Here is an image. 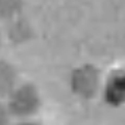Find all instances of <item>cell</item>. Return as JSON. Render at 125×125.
<instances>
[{"mask_svg":"<svg viewBox=\"0 0 125 125\" xmlns=\"http://www.w3.org/2000/svg\"><path fill=\"white\" fill-rule=\"evenodd\" d=\"M4 103L12 121L39 117L43 106V95L35 82L22 79L4 99Z\"/></svg>","mask_w":125,"mask_h":125,"instance_id":"1","label":"cell"},{"mask_svg":"<svg viewBox=\"0 0 125 125\" xmlns=\"http://www.w3.org/2000/svg\"><path fill=\"white\" fill-rule=\"evenodd\" d=\"M22 3L17 1H0V23L12 21L19 17Z\"/></svg>","mask_w":125,"mask_h":125,"instance_id":"5","label":"cell"},{"mask_svg":"<svg viewBox=\"0 0 125 125\" xmlns=\"http://www.w3.org/2000/svg\"><path fill=\"white\" fill-rule=\"evenodd\" d=\"M11 125H45L39 117H32V119L24 120H13Z\"/></svg>","mask_w":125,"mask_h":125,"instance_id":"7","label":"cell"},{"mask_svg":"<svg viewBox=\"0 0 125 125\" xmlns=\"http://www.w3.org/2000/svg\"><path fill=\"white\" fill-rule=\"evenodd\" d=\"M3 40H4V36H3L1 28H0V51H1V47H2V45H3Z\"/></svg>","mask_w":125,"mask_h":125,"instance_id":"8","label":"cell"},{"mask_svg":"<svg viewBox=\"0 0 125 125\" xmlns=\"http://www.w3.org/2000/svg\"><path fill=\"white\" fill-rule=\"evenodd\" d=\"M100 97L108 105H125V65H116L104 73Z\"/></svg>","mask_w":125,"mask_h":125,"instance_id":"3","label":"cell"},{"mask_svg":"<svg viewBox=\"0 0 125 125\" xmlns=\"http://www.w3.org/2000/svg\"><path fill=\"white\" fill-rule=\"evenodd\" d=\"M104 71L92 62H82L73 69L69 86L73 93L82 100L100 97Z\"/></svg>","mask_w":125,"mask_h":125,"instance_id":"2","label":"cell"},{"mask_svg":"<svg viewBox=\"0 0 125 125\" xmlns=\"http://www.w3.org/2000/svg\"><path fill=\"white\" fill-rule=\"evenodd\" d=\"M11 123L12 117L9 114L4 100H0V125H11Z\"/></svg>","mask_w":125,"mask_h":125,"instance_id":"6","label":"cell"},{"mask_svg":"<svg viewBox=\"0 0 125 125\" xmlns=\"http://www.w3.org/2000/svg\"><path fill=\"white\" fill-rule=\"evenodd\" d=\"M22 80L17 65L0 55V100H4Z\"/></svg>","mask_w":125,"mask_h":125,"instance_id":"4","label":"cell"}]
</instances>
